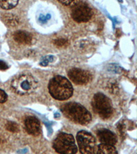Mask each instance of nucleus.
<instances>
[{"mask_svg":"<svg viewBox=\"0 0 137 154\" xmlns=\"http://www.w3.org/2000/svg\"><path fill=\"white\" fill-rule=\"evenodd\" d=\"M50 95L57 100L64 101L73 95V88L68 79L61 75L54 77L48 84Z\"/></svg>","mask_w":137,"mask_h":154,"instance_id":"1","label":"nucleus"},{"mask_svg":"<svg viewBox=\"0 0 137 154\" xmlns=\"http://www.w3.org/2000/svg\"><path fill=\"white\" fill-rule=\"evenodd\" d=\"M62 112L66 117L73 123L87 125L91 122V115L81 104L69 102L62 107Z\"/></svg>","mask_w":137,"mask_h":154,"instance_id":"2","label":"nucleus"},{"mask_svg":"<svg viewBox=\"0 0 137 154\" xmlns=\"http://www.w3.org/2000/svg\"><path fill=\"white\" fill-rule=\"evenodd\" d=\"M11 86L17 94L20 95H30L34 93L38 86L36 79L29 74H22L16 77L11 83Z\"/></svg>","mask_w":137,"mask_h":154,"instance_id":"3","label":"nucleus"},{"mask_svg":"<svg viewBox=\"0 0 137 154\" xmlns=\"http://www.w3.org/2000/svg\"><path fill=\"white\" fill-rule=\"evenodd\" d=\"M53 148L59 154H76L78 148L73 135L60 132L53 142Z\"/></svg>","mask_w":137,"mask_h":154,"instance_id":"4","label":"nucleus"},{"mask_svg":"<svg viewBox=\"0 0 137 154\" xmlns=\"http://www.w3.org/2000/svg\"><path fill=\"white\" fill-rule=\"evenodd\" d=\"M91 105L95 112L102 119H108L113 114L111 101L108 97L101 93H96L93 96Z\"/></svg>","mask_w":137,"mask_h":154,"instance_id":"5","label":"nucleus"},{"mask_svg":"<svg viewBox=\"0 0 137 154\" xmlns=\"http://www.w3.org/2000/svg\"><path fill=\"white\" fill-rule=\"evenodd\" d=\"M81 154H96L97 143L94 136L86 131H79L76 135Z\"/></svg>","mask_w":137,"mask_h":154,"instance_id":"6","label":"nucleus"},{"mask_svg":"<svg viewBox=\"0 0 137 154\" xmlns=\"http://www.w3.org/2000/svg\"><path fill=\"white\" fill-rule=\"evenodd\" d=\"M71 17L75 21L78 23L87 22L93 16V11L86 3L76 1V4L72 6Z\"/></svg>","mask_w":137,"mask_h":154,"instance_id":"7","label":"nucleus"},{"mask_svg":"<svg viewBox=\"0 0 137 154\" xmlns=\"http://www.w3.org/2000/svg\"><path fill=\"white\" fill-rule=\"evenodd\" d=\"M68 76L72 82L78 85L89 84L92 79V75L90 72L78 68L70 69L68 72Z\"/></svg>","mask_w":137,"mask_h":154,"instance_id":"8","label":"nucleus"},{"mask_svg":"<svg viewBox=\"0 0 137 154\" xmlns=\"http://www.w3.org/2000/svg\"><path fill=\"white\" fill-rule=\"evenodd\" d=\"M97 135H98L99 140L101 144L114 146L117 141V138L115 134L107 129L99 130L97 131Z\"/></svg>","mask_w":137,"mask_h":154,"instance_id":"9","label":"nucleus"},{"mask_svg":"<svg viewBox=\"0 0 137 154\" xmlns=\"http://www.w3.org/2000/svg\"><path fill=\"white\" fill-rule=\"evenodd\" d=\"M25 126L27 133L32 136H39L41 133V124L34 116H27L25 120Z\"/></svg>","mask_w":137,"mask_h":154,"instance_id":"10","label":"nucleus"},{"mask_svg":"<svg viewBox=\"0 0 137 154\" xmlns=\"http://www.w3.org/2000/svg\"><path fill=\"white\" fill-rule=\"evenodd\" d=\"M13 38L21 45H30L33 42V36L26 31H17L13 34Z\"/></svg>","mask_w":137,"mask_h":154,"instance_id":"11","label":"nucleus"},{"mask_svg":"<svg viewBox=\"0 0 137 154\" xmlns=\"http://www.w3.org/2000/svg\"><path fill=\"white\" fill-rule=\"evenodd\" d=\"M4 23L9 27H15L19 23V19L16 15L12 14H4L1 17Z\"/></svg>","mask_w":137,"mask_h":154,"instance_id":"12","label":"nucleus"},{"mask_svg":"<svg viewBox=\"0 0 137 154\" xmlns=\"http://www.w3.org/2000/svg\"><path fill=\"white\" fill-rule=\"evenodd\" d=\"M96 154H118L116 148L113 145L100 144Z\"/></svg>","mask_w":137,"mask_h":154,"instance_id":"13","label":"nucleus"},{"mask_svg":"<svg viewBox=\"0 0 137 154\" xmlns=\"http://www.w3.org/2000/svg\"><path fill=\"white\" fill-rule=\"evenodd\" d=\"M18 1L17 0H8V1H5V0H0V6L4 10H11L14 8L18 4Z\"/></svg>","mask_w":137,"mask_h":154,"instance_id":"14","label":"nucleus"},{"mask_svg":"<svg viewBox=\"0 0 137 154\" xmlns=\"http://www.w3.org/2000/svg\"><path fill=\"white\" fill-rule=\"evenodd\" d=\"M6 128L8 131H11V132L15 133L19 131V127L18 125L16 123L12 122V121H8L6 123Z\"/></svg>","mask_w":137,"mask_h":154,"instance_id":"15","label":"nucleus"},{"mask_svg":"<svg viewBox=\"0 0 137 154\" xmlns=\"http://www.w3.org/2000/svg\"><path fill=\"white\" fill-rule=\"evenodd\" d=\"M54 44L58 47H64L68 44V40L66 38H58L54 41Z\"/></svg>","mask_w":137,"mask_h":154,"instance_id":"16","label":"nucleus"},{"mask_svg":"<svg viewBox=\"0 0 137 154\" xmlns=\"http://www.w3.org/2000/svg\"><path fill=\"white\" fill-rule=\"evenodd\" d=\"M54 60V57L52 56H46L45 57V58H43V60H42L41 62V65L42 66H47V64H49V62H51L53 61Z\"/></svg>","mask_w":137,"mask_h":154,"instance_id":"17","label":"nucleus"},{"mask_svg":"<svg viewBox=\"0 0 137 154\" xmlns=\"http://www.w3.org/2000/svg\"><path fill=\"white\" fill-rule=\"evenodd\" d=\"M7 99H8V95H7L6 92L0 89V103L6 102Z\"/></svg>","mask_w":137,"mask_h":154,"instance_id":"18","label":"nucleus"},{"mask_svg":"<svg viewBox=\"0 0 137 154\" xmlns=\"http://www.w3.org/2000/svg\"><path fill=\"white\" fill-rule=\"evenodd\" d=\"M59 2L65 5V6H71V5L73 6V5L76 4V1H64V0H61V1H59Z\"/></svg>","mask_w":137,"mask_h":154,"instance_id":"19","label":"nucleus"},{"mask_svg":"<svg viewBox=\"0 0 137 154\" xmlns=\"http://www.w3.org/2000/svg\"><path fill=\"white\" fill-rule=\"evenodd\" d=\"M7 69H8V66L5 62L3 60H0V70H6Z\"/></svg>","mask_w":137,"mask_h":154,"instance_id":"20","label":"nucleus"},{"mask_svg":"<svg viewBox=\"0 0 137 154\" xmlns=\"http://www.w3.org/2000/svg\"><path fill=\"white\" fill-rule=\"evenodd\" d=\"M49 19H50V15H49V14H47V18H46V17H45L43 15H41V17H40V18H39V20L41 22L44 23V22H46Z\"/></svg>","mask_w":137,"mask_h":154,"instance_id":"21","label":"nucleus"}]
</instances>
